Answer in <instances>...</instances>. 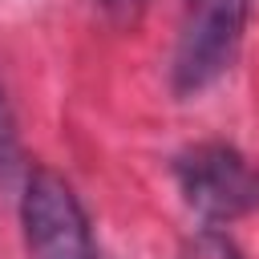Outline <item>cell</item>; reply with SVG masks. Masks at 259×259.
Returning a JSON list of instances; mask_svg holds the SVG:
<instances>
[{
    "mask_svg": "<svg viewBox=\"0 0 259 259\" xmlns=\"http://www.w3.org/2000/svg\"><path fill=\"white\" fill-rule=\"evenodd\" d=\"M24 178V154H20V134H16V117L8 105V93L0 85V190H12Z\"/></svg>",
    "mask_w": 259,
    "mask_h": 259,
    "instance_id": "obj_4",
    "label": "cell"
},
{
    "mask_svg": "<svg viewBox=\"0 0 259 259\" xmlns=\"http://www.w3.org/2000/svg\"><path fill=\"white\" fill-rule=\"evenodd\" d=\"M251 0H186L182 4V28L174 49V93H198L214 85L243 45Z\"/></svg>",
    "mask_w": 259,
    "mask_h": 259,
    "instance_id": "obj_2",
    "label": "cell"
},
{
    "mask_svg": "<svg viewBox=\"0 0 259 259\" xmlns=\"http://www.w3.org/2000/svg\"><path fill=\"white\" fill-rule=\"evenodd\" d=\"M93 4H97L105 16H113V20H134L150 0H93Z\"/></svg>",
    "mask_w": 259,
    "mask_h": 259,
    "instance_id": "obj_6",
    "label": "cell"
},
{
    "mask_svg": "<svg viewBox=\"0 0 259 259\" xmlns=\"http://www.w3.org/2000/svg\"><path fill=\"white\" fill-rule=\"evenodd\" d=\"M174 178L186 206L210 227L259 210V170L227 142H198L174 158Z\"/></svg>",
    "mask_w": 259,
    "mask_h": 259,
    "instance_id": "obj_1",
    "label": "cell"
},
{
    "mask_svg": "<svg viewBox=\"0 0 259 259\" xmlns=\"http://www.w3.org/2000/svg\"><path fill=\"white\" fill-rule=\"evenodd\" d=\"M182 259H239L235 243L219 231H198L186 247H182Z\"/></svg>",
    "mask_w": 259,
    "mask_h": 259,
    "instance_id": "obj_5",
    "label": "cell"
},
{
    "mask_svg": "<svg viewBox=\"0 0 259 259\" xmlns=\"http://www.w3.org/2000/svg\"><path fill=\"white\" fill-rule=\"evenodd\" d=\"M20 223L32 259H97L89 214L53 170H32L20 186Z\"/></svg>",
    "mask_w": 259,
    "mask_h": 259,
    "instance_id": "obj_3",
    "label": "cell"
}]
</instances>
